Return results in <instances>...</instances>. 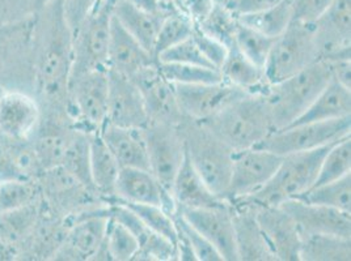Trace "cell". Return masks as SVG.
Segmentation results:
<instances>
[{
	"mask_svg": "<svg viewBox=\"0 0 351 261\" xmlns=\"http://www.w3.org/2000/svg\"><path fill=\"white\" fill-rule=\"evenodd\" d=\"M282 156L260 146L234 150L232 169L224 200L234 203L263 187L278 169Z\"/></svg>",
	"mask_w": 351,
	"mask_h": 261,
	"instance_id": "obj_11",
	"label": "cell"
},
{
	"mask_svg": "<svg viewBox=\"0 0 351 261\" xmlns=\"http://www.w3.org/2000/svg\"><path fill=\"white\" fill-rule=\"evenodd\" d=\"M41 120V106L34 94L4 89L0 94V140H30Z\"/></svg>",
	"mask_w": 351,
	"mask_h": 261,
	"instance_id": "obj_14",
	"label": "cell"
},
{
	"mask_svg": "<svg viewBox=\"0 0 351 261\" xmlns=\"http://www.w3.org/2000/svg\"><path fill=\"white\" fill-rule=\"evenodd\" d=\"M130 1L134 5L146 11L148 14L165 17L162 12V8H161L160 0H130Z\"/></svg>",
	"mask_w": 351,
	"mask_h": 261,
	"instance_id": "obj_52",
	"label": "cell"
},
{
	"mask_svg": "<svg viewBox=\"0 0 351 261\" xmlns=\"http://www.w3.org/2000/svg\"><path fill=\"white\" fill-rule=\"evenodd\" d=\"M171 193L177 208H213L227 203L208 189L202 176L193 167L186 153L176 174Z\"/></svg>",
	"mask_w": 351,
	"mask_h": 261,
	"instance_id": "obj_26",
	"label": "cell"
},
{
	"mask_svg": "<svg viewBox=\"0 0 351 261\" xmlns=\"http://www.w3.org/2000/svg\"><path fill=\"white\" fill-rule=\"evenodd\" d=\"M158 63L149 51L139 44L112 16L110 40L108 50V70L134 79L147 67Z\"/></svg>",
	"mask_w": 351,
	"mask_h": 261,
	"instance_id": "obj_24",
	"label": "cell"
},
{
	"mask_svg": "<svg viewBox=\"0 0 351 261\" xmlns=\"http://www.w3.org/2000/svg\"><path fill=\"white\" fill-rule=\"evenodd\" d=\"M250 204L277 261H300L302 232L293 217L280 205Z\"/></svg>",
	"mask_w": 351,
	"mask_h": 261,
	"instance_id": "obj_17",
	"label": "cell"
},
{
	"mask_svg": "<svg viewBox=\"0 0 351 261\" xmlns=\"http://www.w3.org/2000/svg\"><path fill=\"white\" fill-rule=\"evenodd\" d=\"M40 200L41 189L37 180L16 179L0 183V212L34 205Z\"/></svg>",
	"mask_w": 351,
	"mask_h": 261,
	"instance_id": "obj_38",
	"label": "cell"
},
{
	"mask_svg": "<svg viewBox=\"0 0 351 261\" xmlns=\"http://www.w3.org/2000/svg\"><path fill=\"white\" fill-rule=\"evenodd\" d=\"M0 87L34 94L33 16L0 27Z\"/></svg>",
	"mask_w": 351,
	"mask_h": 261,
	"instance_id": "obj_7",
	"label": "cell"
},
{
	"mask_svg": "<svg viewBox=\"0 0 351 261\" xmlns=\"http://www.w3.org/2000/svg\"><path fill=\"white\" fill-rule=\"evenodd\" d=\"M108 70H95L70 77L67 111L76 128L87 133L101 130L108 114Z\"/></svg>",
	"mask_w": 351,
	"mask_h": 261,
	"instance_id": "obj_8",
	"label": "cell"
},
{
	"mask_svg": "<svg viewBox=\"0 0 351 261\" xmlns=\"http://www.w3.org/2000/svg\"><path fill=\"white\" fill-rule=\"evenodd\" d=\"M73 61V33L60 0L33 15L34 96L43 111L67 113V87Z\"/></svg>",
	"mask_w": 351,
	"mask_h": 261,
	"instance_id": "obj_1",
	"label": "cell"
},
{
	"mask_svg": "<svg viewBox=\"0 0 351 261\" xmlns=\"http://www.w3.org/2000/svg\"><path fill=\"white\" fill-rule=\"evenodd\" d=\"M221 80L247 93H263L269 85L263 70L250 61L234 44L227 50V55L219 70Z\"/></svg>",
	"mask_w": 351,
	"mask_h": 261,
	"instance_id": "obj_30",
	"label": "cell"
},
{
	"mask_svg": "<svg viewBox=\"0 0 351 261\" xmlns=\"http://www.w3.org/2000/svg\"><path fill=\"white\" fill-rule=\"evenodd\" d=\"M313 27L320 60L351 58V0H333Z\"/></svg>",
	"mask_w": 351,
	"mask_h": 261,
	"instance_id": "obj_16",
	"label": "cell"
},
{
	"mask_svg": "<svg viewBox=\"0 0 351 261\" xmlns=\"http://www.w3.org/2000/svg\"><path fill=\"white\" fill-rule=\"evenodd\" d=\"M106 122L119 127L145 128L148 123L146 105L141 89L132 79L108 70Z\"/></svg>",
	"mask_w": 351,
	"mask_h": 261,
	"instance_id": "obj_18",
	"label": "cell"
},
{
	"mask_svg": "<svg viewBox=\"0 0 351 261\" xmlns=\"http://www.w3.org/2000/svg\"><path fill=\"white\" fill-rule=\"evenodd\" d=\"M109 217V205L73 217L53 260L92 261L103 245Z\"/></svg>",
	"mask_w": 351,
	"mask_h": 261,
	"instance_id": "obj_13",
	"label": "cell"
},
{
	"mask_svg": "<svg viewBox=\"0 0 351 261\" xmlns=\"http://www.w3.org/2000/svg\"><path fill=\"white\" fill-rule=\"evenodd\" d=\"M280 206L293 217L302 234H329L351 239V213L290 199Z\"/></svg>",
	"mask_w": 351,
	"mask_h": 261,
	"instance_id": "obj_22",
	"label": "cell"
},
{
	"mask_svg": "<svg viewBox=\"0 0 351 261\" xmlns=\"http://www.w3.org/2000/svg\"><path fill=\"white\" fill-rule=\"evenodd\" d=\"M348 174H351V136L338 140L328 149L313 186L333 182Z\"/></svg>",
	"mask_w": 351,
	"mask_h": 261,
	"instance_id": "obj_37",
	"label": "cell"
},
{
	"mask_svg": "<svg viewBox=\"0 0 351 261\" xmlns=\"http://www.w3.org/2000/svg\"><path fill=\"white\" fill-rule=\"evenodd\" d=\"M132 81L142 92L148 122L178 126L185 118L176 97L175 85L162 77L158 63L138 73Z\"/></svg>",
	"mask_w": 351,
	"mask_h": 261,
	"instance_id": "obj_20",
	"label": "cell"
},
{
	"mask_svg": "<svg viewBox=\"0 0 351 261\" xmlns=\"http://www.w3.org/2000/svg\"><path fill=\"white\" fill-rule=\"evenodd\" d=\"M173 219L177 228V234L188 242L197 258V261H223L217 248L213 246L201 232H197L191 223L178 213V210L173 216Z\"/></svg>",
	"mask_w": 351,
	"mask_h": 261,
	"instance_id": "obj_43",
	"label": "cell"
},
{
	"mask_svg": "<svg viewBox=\"0 0 351 261\" xmlns=\"http://www.w3.org/2000/svg\"><path fill=\"white\" fill-rule=\"evenodd\" d=\"M118 202L129 206L132 212L142 219V222L149 230L167 238L168 241L173 242L176 245L177 228H176L175 219H173V216H171L168 212H165L161 206L149 205V204L126 203L122 200H118Z\"/></svg>",
	"mask_w": 351,
	"mask_h": 261,
	"instance_id": "obj_42",
	"label": "cell"
},
{
	"mask_svg": "<svg viewBox=\"0 0 351 261\" xmlns=\"http://www.w3.org/2000/svg\"><path fill=\"white\" fill-rule=\"evenodd\" d=\"M194 24L207 36L219 41L226 47H230L234 42L236 30L239 27V16L230 7L214 4L210 12Z\"/></svg>",
	"mask_w": 351,
	"mask_h": 261,
	"instance_id": "obj_36",
	"label": "cell"
},
{
	"mask_svg": "<svg viewBox=\"0 0 351 261\" xmlns=\"http://www.w3.org/2000/svg\"><path fill=\"white\" fill-rule=\"evenodd\" d=\"M50 1H53V0H33V4H34V8H36V11H37L38 8L44 7L45 4L50 3Z\"/></svg>",
	"mask_w": 351,
	"mask_h": 261,
	"instance_id": "obj_53",
	"label": "cell"
},
{
	"mask_svg": "<svg viewBox=\"0 0 351 261\" xmlns=\"http://www.w3.org/2000/svg\"><path fill=\"white\" fill-rule=\"evenodd\" d=\"M178 213L217 248L223 261H239L231 203L213 208H178Z\"/></svg>",
	"mask_w": 351,
	"mask_h": 261,
	"instance_id": "obj_15",
	"label": "cell"
},
{
	"mask_svg": "<svg viewBox=\"0 0 351 261\" xmlns=\"http://www.w3.org/2000/svg\"><path fill=\"white\" fill-rule=\"evenodd\" d=\"M114 199L126 203L158 205L171 216H175L178 210L171 191L147 169L121 167Z\"/></svg>",
	"mask_w": 351,
	"mask_h": 261,
	"instance_id": "obj_21",
	"label": "cell"
},
{
	"mask_svg": "<svg viewBox=\"0 0 351 261\" xmlns=\"http://www.w3.org/2000/svg\"><path fill=\"white\" fill-rule=\"evenodd\" d=\"M239 16V21L265 36L277 38L293 21L291 1L285 0L274 7Z\"/></svg>",
	"mask_w": 351,
	"mask_h": 261,
	"instance_id": "obj_33",
	"label": "cell"
},
{
	"mask_svg": "<svg viewBox=\"0 0 351 261\" xmlns=\"http://www.w3.org/2000/svg\"><path fill=\"white\" fill-rule=\"evenodd\" d=\"M350 115L351 89L343 87L335 79H332L304 110V113L298 116L291 124L326 122Z\"/></svg>",
	"mask_w": 351,
	"mask_h": 261,
	"instance_id": "obj_27",
	"label": "cell"
},
{
	"mask_svg": "<svg viewBox=\"0 0 351 261\" xmlns=\"http://www.w3.org/2000/svg\"><path fill=\"white\" fill-rule=\"evenodd\" d=\"M351 239L329 234H302L300 261H350Z\"/></svg>",
	"mask_w": 351,
	"mask_h": 261,
	"instance_id": "obj_31",
	"label": "cell"
},
{
	"mask_svg": "<svg viewBox=\"0 0 351 261\" xmlns=\"http://www.w3.org/2000/svg\"><path fill=\"white\" fill-rule=\"evenodd\" d=\"M333 144L283 156L270 180L257 192L241 200L258 205H280L304 193L315 184L322 159Z\"/></svg>",
	"mask_w": 351,
	"mask_h": 261,
	"instance_id": "obj_5",
	"label": "cell"
},
{
	"mask_svg": "<svg viewBox=\"0 0 351 261\" xmlns=\"http://www.w3.org/2000/svg\"><path fill=\"white\" fill-rule=\"evenodd\" d=\"M34 12L33 0H0V27L27 20Z\"/></svg>",
	"mask_w": 351,
	"mask_h": 261,
	"instance_id": "obj_47",
	"label": "cell"
},
{
	"mask_svg": "<svg viewBox=\"0 0 351 261\" xmlns=\"http://www.w3.org/2000/svg\"><path fill=\"white\" fill-rule=\"evenodd\" d=\"M330 80V64L326 60H317L300 72L276 84H269L263 94L276 130L290 126L302 115Z\"/></svg>",
	"mask_w": 351,
	"mask_h": 261,
	"instance_id": "obj_4",
	"label": "cell"
},
{
	"mask_svg": "<svg viewBox=\"0 0 351 261\" xmlns=\"http://www.w3.org/2000/svg\"><path fill=\"white\" fill-rule=\"evenodd\" d=\"M99 133L121 167L149 170L143 128L119 127L105 122Z\"/></svg>",
	"mask_w": 351,
	"mask_h": 261,
	"instance_id": "obj_25",
	"label": "cell"
},
{
	"mask_svg": "<svg viewBox=\"0 0 351 261\" xmlns=\"http://www.w3.org/2000/svg\"><path fill=\"white\" fill-rule=\"evenodd\" d=\"M193 29H194V21L191 20V16L185 14H172V15L165 16L161 21L156 42H155V49H154L155 58L158 59L161 53L168 50L169 47L189 38Z\"/></svg>",
	"mask_w": 351,
	"mask_h": 261,
	"instance_id": "obj_41",
	"label": "cell"
},
{
	"mask_svg": "<svg viewBox=\"0 0 351 261\" xmlns=\"http://www.w3.org/2000/svg\"><path fill=\"white\" fill-rule=\"evenodd\" d=\"M113 16L147 51L154 55L158 31L164 17L148 14L134 5L130 0H116Z\"/></svg>",
	"mask_w": 351,
	"mask_h": 261,
	"instance_id": "obj_29",
	"label": "cell"
},
{
	"mask_svg": "<svg viewBox=\"0 0 351 261\" xmlns=\"http://www.w3.org/2000/svg\"><path fill=\"white\" fill-rule=\"evenodd\" d=\"M293 21L313 25L322 17L333 0H290Z\"/></svg>",
	"mask_w": 351,
	"mask_h": 261,
	"instance_id": "obj_45",
	"label": "cell"
},
{
	"mask_svg": "<svg viewBox=\"0 0 351 261\" xmlns=\"http://www.w3.org/2000/svg\"><path fill=\"white\" fill-rule=\"evenodd\" d=\"M320 60L315 38V27L291 21L276 38L263 67L267 84L279 83Z\"/></svg>",
	"mask_w": 351,
	"mask_h": 261,
	"instance_id": "obj_6",
	"label": "cell"
},
{
	"mask_svg": "<svg viewBox=\"0 0 351 261\" xmlns=\"http://www.w3.org/2000/svg\"><path fill=\"white\" fill-rule=\"evenodd\" d=\"M328 63L330 64L332 79L351 89V59H337Z\"/></svg>",
	"mask_w": 351,
	"mask_h": 261,
	"instance_id": "obj_51",
	"label": "cell"
},
{
	"mask_svg": "<svg viewBox=\"0 0 351 261\" xmlns=\"http://www.w3.org/2000/svg\"><path fill=\"white\" fill-rule=\"evenodd\" d=\"M191 38L199 47V50L202 51L205 58L219 71L220 67L226 59V55H227L228 47L220 44L219 41L214 40L213 37L207 36L202 30L198 29L195 24H194L193 33H191Z\"/></svg>",
	"mask_w": 351,
	"mask_h": 261,
	"instance_id": "obj_46",
	"label": "cell"
},
{
	"mask_svg": "<svg viewBox=\"0 0 351 261\" xmlns=\"http://www.w3.org/2000/svg\"><path fill=\"white\" fill-rule=\"evenodd\" d=\"M185 153L208 189L224 199L232 169L234 149L199 120L184 118L178 124Z\"/></svg>",
	"mask_w": 351,
	"mask_h": 261,
	"instance_id": "obj_3",
	"label": "cell"
},
{
	"mask_svg": "<svg viewBox=\"0 0 351 261\" xmlns=\"http://www.w3.org/2000/svg\"><path fill=\"white\" fill-rule=\"evenodd\" d=\"M231 206L239 261H277L256 218L253 205L247 200H237Z\"/></svg>",
	"mask_w": 351,
	"mask_h": 261,
	"instance_id": "obj_23",
	"label": "cell"
},
{
	"mask_svg": "<svg viewBox=\"0 0 351 261\" xmlns=\"http://www.w3.org/2000/svg\"><path fill=\"white\" fill-rule=\"evenodd\" d=\"M139 245L135 236L114 218L109 217L103 245L92 261H132Z\"/></svg>",
	"mask_w": 351,
	"mask_h": 261,
	"instance_id": "obj_32",
	"label": "cell"
},
{
	"mask_svg": "<svg viewBox=\"0 0 351 261\" xmlns=\"http://www.w3.org/2000/svg\"><path fill=\"white\" fill-rule=\"evenodd\" d=\"M173 85L178 106L184 116L201 122L218 114L230 103L247 93L223 80L214 84Z\"/></svg>",
	"mask_w": 351,
	"mask_h": 261,
	"instance_id": "obj_19",
	"label": "cell"
},
{
	"mask_svg": "<svg viewBox=\"0 0 351 261\" xmlns=\"http://www.w3.org/2000/svg\"><path fill=\"white\" fill-rule=\"evenodd\" d=\"M89 143H90V133L77 130L59 167H63L69 174L73 175V178H76L82 184L96 192L92 183V176H90Z\"/></svg>",
	"mask_w": 351,
	"mask_h": 261,
	"instance_id": "obj_35",
	"label": "cell"
},
{
	"mask_svg": "<svg viewBox=\"0 0 351 261\" xmlns=\"http://www.w3.org/2000/svg\"><path fill=\"white\" fill-rule=\"evenodd\" d=\"M351 136V115L326 122L291 124L274 130L257 146L278 156L313 150Z\"/></svg>",
	"mask_w": 351,
	"mask_h": 261,
	"instance_id": "obj_10",
	"label": "cell"
},
{
	"mask_svg": "<svg viewBox=\"0 0 351 261\" xmlns=\"http://www.w3.org/2000/svg\"><path fill=\"white\" fill-rule=\"evenodd\" d=\"M148 169L171 191L176 174L185 159V146L178 126L148 122L143 128Z\"/></svg>",
	"mask_w": 351,
	"mask_h": 261,
	"instance_id": "obj_12",
	"label": "cell"
},
{
	"mask_svg": "<svg viewBox=\"0 0 351 261\" xmlns=\"http://www.w3.org/2000/svg\"><path fill=\"white\" fill-rule=\"evenodd\" d=\"M64 17L75 33L101 0H60Z\"/></svg>",
	"mask_w": 351,
	"mask_h": 261,
	"instance_id": "obj_48",
	"label": "cell"
},
{
	"mask_svg": "<svg viewBox=\"0 0 351 261\" xmlns=\"http://www.w3.org/2000/svg\"><path fill=\"white\" fill-rule=\"evenodd\" d=\"M158 68L162 74V77L172 84L195 85V84H214V83L221 81L219 71L208 67L158 61Z\"/></svg>",
	"mask_w": 351,
	"mask_h": 261,
	"instance_id": "obj_39",
	"label": "cell"
},
{
	"mask_svg": "<svg viewBox=\"0 0 351 261\" xmlns=\"http://www.w3.org/2000/svg\"><path fill=\"white\" fill-rule=\"evenodd\" d=\"M274 41L276 38L267 37L261 31L252 29L239 21V27L234 36V44L250 61H253L261 70H263L266 64Z\"/></svg>",
	"mask_w": 351,
	"mask_h": 261,
	"instance_id": "obj_40",
	"label": "cell"
},
{
	"mask_svg": "<svg viewBox=\"0 0 351 261\" xmlns=\"http://www.w3.org/2000/svg\"><path fill=\"white\" fill-rule=\"evenodd\" d=\"M285 0H234L230 8L236 15H243L249 12H256L274 7Z\"/></svg>",
	"mask_w": 351,
	"mask_h": 261,
	"instance_id": "obj_50",
	"label": "cell"
},
{
	"mask_svg": "<svg viewBox=\"0 0 351 261\" xmlns=\"http://www.w3.org/2000/svg\"><path fill=\"white\" fill-rule=\"evenodd\" d=\"M89 162L93 187L108 204L110 199L116 196V184L121 166L113 153L104 143L99 132L90 135Z\"/></svg>",
	"mask_w": 351,
	"mask_h": 261,
	"instance_id": "obj_28",
	"label": "cell"
},
{
	"mask_svg": "<svg viewBox=\"0 0 351 261\" xmlns=\"http://www.w3.org/2000/svg\"><path fill=\"white\" fill-rule=\"evenodd\" d=\"M16 179H24L16 167L15 161L8 146L0 140V183Z\"/></svg>",
	"mask_w": 351,
	"mask_h": 261,
	"instance_id": "obj_49",
	"label": "cell"
},
{
	"mask_svg": "<svg viewBox=\"0 0 351 261\" xmlns=\"http://www.w3.org/2000/svg\"><path fill=\"white\" fill-rule=\"evenodd\" d=\"M214 1V4H217V5H226V7H230L231 4H232V1L234 0H213Z\"/></svg>",
	"mask_w": 351,
	"mask_h": 261,
	"instance_id": "obj_54",
	"label": "cell"
},
{
	"mask_svg": "<svg viewBox=\"0 0 351 261\" xmlns=\"http://www.w3.org/2000/svg\"><path fill=\"white\" fill-rule=\"evenodd\" d=\"M295 199L351 213V174L329 183L313 186Z\"/></svg>",
	"mask_w": 351,
	"mask_h": 261,
	"instance_id": "obj_34",
	"label": "cell"
},
{
	"mask_svg": "<svg viewBox=\"0 0 351 261\" xmlns=\"http://www.w3.org/2000/svg\"><path fill=\"white\" fill-rule=\"evenodd\" d=\"M202 123L234 150L257 146L276 130L263 93H245Z\"/></svg>",
	"mask_w": 351,
	"mask_h": 261,
	"instance_id": "obj_2",
	"label": "cell"
},
{
	"mask_svg": "<svg viewBox=\"0 0 351 261\" xmlns=\"http://www.w3.org/2000/svg\"><path fill=\"white\" fill-rule=\"evenodd\" d=\"M158 61L161 63H181V64H191V66H201L217 70L202 54L199 47L194 42V40L189 37L182 42L169 47L168 50L162 51L158 57Z\"/></svg>",
	"mask_w": 351,
	"mask_h": 261,
	"instance_id": "obj_44",
	"label": "cell"
},
{
	"mask_svg": "<svg viewBox=\"0 0 351 261\" xmlns=\"http://www.w3.org/2000/svg\"><path fill=\"white\" fill-rule=\"evenodd\" d=\"M114 1L101 0L73 33L71 76L95 70H108V50Z\"/></svg>",
	"mask_w": 351,
	"mask_h": 261,
	"instance_id": "obj_9",
	"label": "cell"
}]
</instances>
